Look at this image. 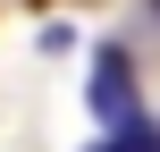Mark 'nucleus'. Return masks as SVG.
<instances>
[{
	"instance_id": "nucleus-1",
	"label": "nucleus",
	"mask_w": 160,
	"mask_h": 152,
	"mask_svg": "<svg viewBox=\"0 0 160 152\" xmlns=\"http://www.w3.org/2000/svg\"><path fill=\"white\" fill-rule=\"evenodd\" d=\"M84 102H93V118H101L110 135H127V127L143 118V110H135V59H127L118 42L93 59V85H84Z\"/></svg>"
},
{
	"instance_id": "nucleus-3",
	"label": "nucleus",
	"mask_w": 160,
	"mask_h": 152,
	"mask_svg": "<svg viewBox=\"0 0 160 152\" xmlns=\"http://www.w3.org/2000/svg\"><path fill=\"white\" fill-rule=\"evenodd\" d=\"M152 8H160V0H152Z\"/></svg>"
},
{
	"instance_id": "nucleus-2",
	"label": "nucleus",
	"mask_w": 160,
	"mask_h": 152,
	"mask_svg": "<svg viewBox=\"0 0 160 152\" xmlns=\"http://www.w3.org/2000/svg\"><path fill=\"white\" fill-rule=\"evenodd\" d=\"M93 152H160V127H152V118H135L127 135H110V144H93Z\"/></svg>"
}]
</instances>
